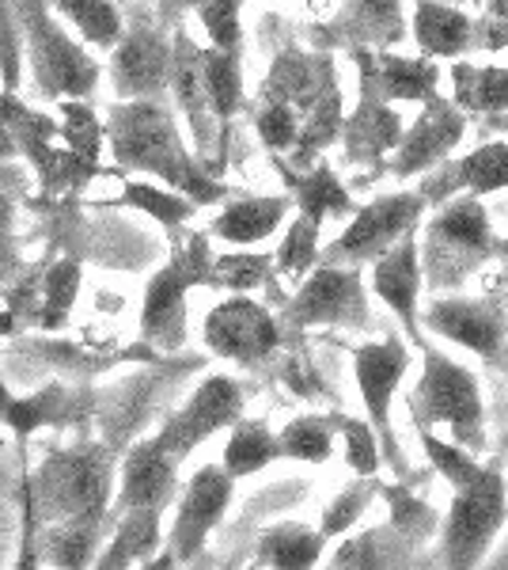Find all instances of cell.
<instances>
[{
	"instance_id": "1",
	"label": "cell",
	"mask_w": 508,
	"mask_h": 570,
	"mask_svg": "<svg viewBox=\"0 0 508 570\" xmlns=\"http://www.w3.org/2000/svg\"><path fill=\"white\" fill-rule=\"evenodd\" d=\"M103 130L110 137V153L122 168L149 171L171 190L187 195L193 206H212L228 195L225 183L212 179L187 153L171 110L160 99H126V104L110 107Z\"/></svg>"
},
{
	"instance_id": "2",
	"label": "cell",
	"mask_w": 508,
	"mask_h": 570,
	"mask_svg": "<svg viewBox=\"0 0 508 570\" xmlns=\"http://www.w3.org/2000/svg\"><path fill=\"white\" fill-rule=\"evenodd\" d=\"M421 445L437 472L456 487L445 540H440V563L445 567H478L494 544L497 529L505 521V480L501 468H482L470 456V449L456 441H440L429 430L421 434Z\"/></svg>"
},
{
	"instance_id": "3",
	"label": "cell",
	"mask_w": 508,
	"mask_h": 570,
	"mask_svg": "<svg viewBox=\"0 0 508 570\" xmlns=\"http://www.w3.org/2000/svg\"><path fill=\"white\" fill-rule=\"evenodd\" d=\"M114 464L103 445H72L34 472L31 502L42 525H103Z\"/></svg>"
},
{
	"instance_id": "4",
	"label": "cell",
	"mask_w": 508,
	"mask_h": 570,
	"mask_svg": "<svg viewBox=\"0 0 508 570\" xmlns=\"http://www.w3.org/2000/svg\"><path fill=\"white\" fill-rule=\"evenodd\" d=\"M258 99H277V104L297 110L300 141H297V149H292V160L297 164H316V153L338 137L341 96H338V80H335V69H330V58L285 50L281 58L273 61Z\"/></svg>"
},
{
	"instance_id": "5",
	"label": "cell",
	"mask_w": 508,
	"mask_h": 570,
	"mask_svg": "<svg viewBox=\"0 0 508 570\" xmlns=\"http://www.w3.org/2000/svg\"><path fill=\"white\" fill-rule=\"evenodd\" d=\"M486 255H497V236L478 195L464 190L429 220L421 274H429L432 285H459Z\"/></svg>"
},
{
	"instance_id": "6",
	"label": "cell",
	"mask_w": 508,
	"mask_h": 570,
	"mask_svg": "<svg viewBox=\"0 0 508 570\" xmlns=\"http://www.w3.org/2000/svg\"><path fill=\"white\" fill-rule=\"evenodd\" d=\"M414 419L425 426H448L451 441L464 449H482V392L478 381L448 354L425 351V373L414 389Z\"/></svg>"
},
{
	"instance_id": "7",
	"label": "cell",
	"mask_w": 508,
	"mask_h": 570,
	"mask_svg": "<svg viewBox=\"0 0 508 570\" xmlns=\"http://www.w3.org/2000/svg\"><path fill=\"white\" fill-rule=\"evenodd\" d=\"M212 252L206 236H190L171 252L163 271L152 274L149 293H145L141 331L145 338L163 351H175L187 335V293L193 285H209Z\"/></svg>"
},
{
	"instance_id": "8",
	"label": "cell",
	"mask_w": 508,
	"mask_h": 570,
	"mask_svg": "<svg viewBox=\"0 0 508 570\" xmlns=\"http://www.w3.org/2000/svg\"><path fill=\"white\" fill-rule=\"evenodd\" d=\"M27 23V50H31L34 85L46 99H80L99 85V66L80 50L69 35L53 23L46 0H20Z\"/></svg>"
},
{
	"instance_id": "9",
	"label": "cell",
	"mask_w": 508,
	"mask_h": 570,
	"mask_svg": "<svg viewBox=\"0 0 508 570\" xmlns=\"http://www.w3.org/2000/svg\"><path fill=\"white\" fill-rule=\"evenodd\" d=\"M425 206H429V198L406 190V195H384V198L368 202V206L353 209V225L330 244L327 263L357 266L365 259H376V255L387 252L402 233L418 228Z\"/></svg>"
},
{
	"instance_id": "10",
	"label": "cell",
	"mask_w": 508,
	"mask_h": 570,
	"mask_svg": "<svg viewBox=\"0 0 508 570\" xmlns=\"http://www.w3.org/2000/svg\"><path fill=\"white\" fill-rule=\"evenodd\" d=\"M365 312V282L357 266L322 263L303 278L285 320L292 327H360L368 320Z\"/></svg>"
},
{
	"instance_id": "11",
	"label": "cell",
	"mask_w": 508,
	"mask_h": 570,
	"mask_svg": "<svg viewBox=\"0 0 508 570\" xmlns=\"http://www.w3.org/2000/svg\"><path fill=\"white\" fill-rule=\"evenodd\" d=\"M277 343H281L277 320L243 293L228 297L225 305H217L206 316V346L217 357H228V362L255 365L270 357Z\"/></svg>"
},
{
	"instance_id": "12",
	"label": "cell",
	"mask_w": 508,
	"mask_h": 570,
	"mask_svg": "<svg viewBox=\"0 0 508 570\" xmlns=\"http://www.w3.org/2000/svg\"><path fill=\"white\" fill-rule=\"evenodd\" d=\"M232 475L225 468H198L190 475V483L182 487L179 513L168 537V556L171 563H190L201 548H206L209 532L220 525L228 502H232Z\"/></svg>"
},
{
	"instance_id": "13",
	"label": "cell",
	"mask_w": 508,
	"mask_h": 570,
	"mask_svg": "<svg viewBox=\"0 0 508 570\" xmlns=\"http://www.w3.org/2000/svg\"><path fill=\"white\" fill-rule=\"evenodd\" d=\"M239 411H243V392H239V384L232 376H209V381L190 395L187 407L160 430V445L168 449L175 461H182V456H190L193 449L217 434V430L236 426Z\"/></svg>"
},
{
	"instance_id": "14",
	"label": "cell",
	"mask_w": 508,
	"mask_h": 570,
	"mask_svg": "<svg viewBox=\"0 0 508 570\" xmlns=\"http://www.w3.org/2000/svg\"><path fill=\"white\" fill-rule=\"evenodd\" d=\"M406 362L410 351L399 338H384V343H365L353 346V373H357V389L368 411V426L376 430V438L384 441L387 456H395V441H391V400L399 392Z\"/></svg>"
},
{
	"instance_id": "15",
	"label": "cell",
	"mask_w": 508,
	"mask_h": 570,
	"mask_svg": "<svg viewBox=\"0 0 508 570\" xmlns=\"http://www.w3.org/2000/svg\"><path fill=\"white\" fill-rule=\"evenodd\" d=\"M467 115L440 91L421 99V115L410 130H402L399 145H395V176H418V171L432 168V164L448 160V153L464 141Z\"/></svg>"
},
{
	"instance_id": "16",
	"label": "cell",
	"mask_w": 508,
	"mask_h": 570,
	"mask_svg": "<svg viewBox=\"0 0 508 570\" xmlns=\"http://www.w3.org/2000/svg\"><path fill=\"white\" fill-rule=\"evenodd\" d=\"M360 61V104L349 118H341L338 134L346 141L349 164H376L387 153H395L402 137V118L372 85V69H368V50H357Z\"/></svg>"
},
{
	"instance_id": "17",
	"label": "cell",
	"mask_w": 508,
	"mask_h": 570,
	"mask_svg": "<svg viewBox=\"0 0 508 570\" xmlns=\"http://www.w3.org/2000/svg\"><path fill=\"white\" fill-rule=\"evenodd\" d=\"M110 80L122 99H160L171 85V42L156 27L137 23L122 42L110 46Z\"/></svg>"
},
{
	"instance_id": "18",
	"label": "cell",
	"mask_w": 508,
	"mask_h": 570,
	"mask_svg": "<svg viewBox=\"0 0 508 570\" xmlns=\"http://www.w3.org/2000/svg\"><path fill=\"white\" fill-rule=\"evenodd\" d=\"M372 293L384 301L395 316L402 320L406 335L414 346L421 343V327H418V293H421V252L414 233H402L387 252H380L372 259Z\"/></svg>"
},
{
	"instance_id": "19",
	"label": "cell",
	"mask_w": 508,
	"mask_h": 570,
	"mask_svg": "<svg viewBox=\"0 0 508 570\" xmlns=\"http://www.w3.org/2000/svg\"><path fill=\"white\" fill-rule=\"evenodd\" d=\"M425 324L437 331V335L451 338V343L475 351L478 357H494L497 346L505 343V312L494 301L440 297L429 305Z\"/></svg>"
},
{
	"instance_id": "20",
	"label": "cell",
	"mask_w": 508,
	"mask_h": 570,
	"mask_svg": "<svg viewBox=\"0 0 508 570\" xmlns=\"http://www.w3.org/2000/svg\"><path fill=\"white\" fill-rule=\"evenodd\" d=\"M175 99H179L182 115L190 122L193 145H198V156L206 160L212 153V115L209 107V91H206V72H201V46L190 39L187 31H175L171 39V85Z\"/></svg>"
},
{
	"instance_id": "21",
	"label": "cell",
	"mask_w": 508,
	"mask_h": 570,
	"mask_svg": "<svg viewBox=\"0 0 508 570\" xmlns=\"http://www.w3.org/2000/svg\"><path fill=\"white\" fill-rule=\"evenodd\" d=\"M175 468L179 461L160 445V438L137 441L122 464L118 510H163L175 494Z\"/></svg>"
},
{
	"instance_id": "22",
	"label": "cell",
	"mask_w": 508,
	"mask_h": 570,
	"mask_svg": "<svg viewBox=\"0 0 508 570\" xmlns=\"http://www.w3.org/2000/svg\"><path fill=\"white\" fill-rule=\"evenodd\" d=\"M451 190H467V195H494V190H508V145L489 141L467 153L448 176L425 187V198H448Z\"/></svg>"
},
{
	"instance_id": "23",
	"label": "cell",
	"mask_w": 508,
	"mask_h": 570,
	"mask_svg": "<svg viewBox=\"0 0 508 570\" xmlns=\"http://www.w3.org/2000/svg\"><path fill=\"white\" fill-rule=\"evenodd\" d=\"M414 39L425 58H459L475 42V20L445 0H418L414 4Z\"/></svg>"
},
{
	"instance_id": "24",
	"label": "cell",
	"mask_w": 508,
	"mask_h": 570,
	"mask_svg": "<svg viewBox=\"0 0 508 570\" xmlns=\"http://www.w3.org/2000/svg\"><path fill=\"white\" fill-rule=\"evenodd\" d=\"M368 69H372V85L387 104H421L440 85V72L429 58H399V53L376 50L368 53Z\"/></svg>"
},
{
	"instance_id": "25",
	"label": "cell",
	"mask_w": 508,
	"mask_h": 570,
	"mask_svg": "<svg viewBox=\"0 0 508 570\" xmlns=\"http://www.w3.org/2000/svg\"><path fill=\"white\" fill-rule=\"evenodd\" d=\"M285 214H289V198L285 195L239 198L220 209V217L212 220V236L228 244H262L266 236H273L281 228Z\"/></svg>"
},
{
	"instance_id": "26",
	"label": "cell",
	"mask_w": 508,
	"mask_h": 570,
	"mask_svg": "<svg viewBox=\"0 0 508 570\" xmlns=\"http://www.w3.org/2000/svg\"><path fill=\"white\" fill-rule=\"evenodd\" d=\"M341 35L365 46H395L406 39V20L399 0H346L341 12Z\"/></svg>"
},
{
	"instance_id": "27",
	"label": "cell",
	"mask_w": 508,
	"mask_h": 570,
	"mask_svg": "<svg viewBox=\"0 0 508 570\" xmlns=\"http://www.w3.org/2000/svg\"><path fill=\"white\" fill-rule=\"evenodd\" d=\"M160 513L163 510H122L114 540L107 544L103 556L96 559L99 570H118V567H133L145 563V556H152L160 548Z\"/></svg>"
},
{
	"instance_id": "28",
	"label": "cell",
	"mask_w": 508,
	"mask_h": 570,
	"mask_svg": "<svg viewBox=\"0 0 508 570\" xmlns=\"http://www.w3.org/2000/svg\"><path fill=\"white\" fill-rule=\"evenodd\" d=\"M285 183H289L292 190H297V206L303 217L311 220H327V217H338V214H353V198H349V190L341 187L335 168L330 164H319V168H311L303 176H297V171L281 168Z\"/></svg>"
},
{
	"instance_id": "29",
	"label": "cell",
	"mask_w": 508,
	"mask_h": 570,
	"mask_svg": "<svg viewBox=\"0 0 508 570\" xmlns=\"http://www.w3.org/2000/svg\"><path fill=\"white\" fill-rule=\"evenodd\" d=\"M451 85H456V107L464 115H508V69L459 61L451 69Z\"/></svg>"
},
{
	"instance_id": "30",
	"label": "cell",
	"mask_w": 508,
	"mask_h": 570,
	"mask_svg": "<svg viewBox=\"0 0 508 570\" xmlns=\"http://www.w3.org/2000/svg\"><path fill=\"white\" fill-rule=\"evenodd\" d=\"M322 532H311L303 525H273L258 540V567H281V570H303L316 567L322 556Z\"/></svg>"
},
{
	"instance_id": "31",
	"label": "cell",
	"mask_w": 508,
	"mask_h": 570,
	"mask_svg": "<svg viewBox=\"0 0 508 570\" xmlns=\"http://www.w3.org/2000/svg\"><path fill=\"white\" fill-rule=\"evenodd\" d=\"M201 72H206V91L209 107L217 115V122L225 126L228 118L243 107V72H239V53L232 50H201Z\"/></svg>"
},
{
	"instance_id": "32",
	"label": "cell",
	"mask_w": 508,
	"mask_h": 570,
	"mask_svg": "<svg viewBox=\"0 0 508 570\" xmlns=\"http://www.w3.org/2000/svg\"><path fill=\"white\" fill-rule=\"evenodd\" d=\"M281 449H277V434H270L266 422H239L225 445V472L232 480H243V475L262 472L266 464L277 461Z\"/></svg>"
},
{
	"instance_id": "33",
	"label": "cell",
	"mask_w": 508,
	"mask_h": 570,
	"mask_svg": "<svg viewBox=\"0 0 508 570\" xmlns=\"http://www.w3.org/2000/svg\"><path fill=\"white\" fill-rule=\"evenodd\" d=\"M277 449H281V456H292V461H303V464L330 461V453H335V422L322 415L292 419L289 426L277 434Z\"/></svg>"
},
{
	"instance_id": "34",
	"label": "cell",
	"mask_w": 508,
	"mask_h": 570,
	"mask_svg": "<svg viewBox=\"0 0 508 570\" xmlns=\"http://www.w3.org/2000/svg\"><path fill=\"white\" fill-rule=\"evenodd\" d=\"M53 8L80 31V39L110 50L122 39V16L110 0H53Z\"/></svg>"
},
{
	"instance_id": "35",
	"label": "cell",
	"mask_w": 508,
	"mask_h": 570,
	"mask_svg": "<svg viewBox=\"0 0 508 570\" xmlns=\"http://www.w3.org/2000/svg\"><path fill=\"white\" fill-rule=\"evenodd\" d=\"M118 206H137L145 209L152 220H160L163 228H179L182 220L193 217V202L187 195H179V190H163V187H152V183H126L122 198H118Z\"/></svg>"
},
{
	"instance_id": "36",
	"label": "cell",
	"mask_w": 508,
	"mask_h": 570,
	"mask_svg": "<svg viewBox=\"0 0 508 570\" xmlns=\"http://www.w3.org/2000/svg\"><path fill=\"white\" fill-rule=\"evenodd\" d=\"M103 525H46L42 529V556L53 567H88L96 556V540Z\"/></svg>"
},
{
	"instance_id": "37",
	"label": "cell",
	"mask_w": 508,
	"mask_h": 570,
	"mask_svg": "<svg viewBox=\"0 0 508 570\" xmlns=\"http://www.w3.org/2000/svg\"><path fill=\"white\" fill-rule=\"evenodd\" d=\"M80 289V263L77 259H61L46 274L42 282V305H39V327H61L72 312V301H77Z\"/></svg>"
},
{
	"instance_id": "38",
	"label": "cell",
	"mask_w": 508,
	"mask_h": 570,
	"mask_svg": "<svg viewBox=\"0 0 508 570\" xmlns=\"http://www.w3.org/2000/svg\"><path fill=\"white\" fill-rule=\"evenodd\" d=\"M273 271L270 255H258V252H232V255H220L209 266V285H225V289L236 293H251L258 289Z\"/></svg>"
},
{
	"instance_id": "39",
	"label": "cell",
	"mask_w": 508,
	"mask_h": 570,
	"mask_svg": "<svg viewBox=\"0 0 508 570\" xmlns=\"http://www.w3.org/2000/svg\"><path fill=\"white\" fill-rule=\"evenodd\" d=\"M319 228H322L319 220H311L303 214L292 220V228L285 233L281 252H277V271L292 274V278L308 274L311 266H316V255H319Z\"/></svg>"
},
{
	"instance_id": "40",
	"label": "cell",
	"mask_w": 508,
	"mask_h": 570,
	"mask_svg": "<svg viewBox=\"0 0 508 570\" xmlns=\"http://www.w3.org/2000/svg\"><path fill=\"white\" fill-rule=\"evenodd\" d=\"M255 126H258V137L266 141V149L273 153H292L300 141V118L292 107L277 104V99H258V110H255Z\"/></svg>"
},
{
	"instance_id": "41",
	"label": "cell",
	"mask_w": 508,
	"mask_h": 570,
	"mask_svg": "<svg viewBox=\"0 0 508 570\" xmlns=\"http://www.w3.org/2000/svg\"><path fill=\"white\" fill-rule=\"evenodd\" d=\"M239 4H243V0H201L198 4V20H201V27H206L209 46L239 53V46H243Z\"/></svg>"
},
{
	"instance_id": "42",
	"label": "cell",
	"mask_w": 508,
	"mask_h": 570,
	"mask_svg": "<svg viewBox=\"0 0 508 570\" xmlns=\"http://www.w3.org/2000/svg\"><path fill=\"white\" fill-rule=\"evenodd\" d=\"M335 426L346 434V453H349V464L357 468L360 475L376 472L380 468V449H376V430L368 422H357V419H335Z\"/></svg>"
},
{
	"instance_id": "43",
	"label": "cell",
	"mask_w": 508,
	"mask_h": 570,
	"mask_svg": "<svg viewBox=\"0 0 508 570\" xmlns=\"http://www.w3.org/2000/svg\"><path fill=\"white\" fill-rule=\"evenodd\" d=\"M475 39L486 50H508V0H486L482 20L475 23Z\"/></svg>"
},
{
	"instance_id": "44",
	"label": "cell",
	"mask_w": 508,
	"mask_h": 570,
	"mask_svg": "<svg viewBox=\"0 0 508 570\" xmlns=\"http://www.w3.org/2000/svg\"><path fill=\"white\" fill-rule=\"evenodd\" d=\"M365 502H368V487H353L349 494H341V499L327 510V521H322V537H330V532L353 525L357 513L365 510Z\"/></svg>"
},
{
	"instance_id": "45",
	"label": "cell",
	"mask_w": 508,
	"mask_h": 570,
	"mask_svg": "<svg viewBox=\"0 0 508 570\" xmlns=\"http://www.w3.org/2000/svg\"><path fill=\"white\" fill-rule=\"evenodd\" d=\"M16 274V240H12V202L0 198V293Z\"/></svg>"
},
{
	"instance_id": "46",
	"label": "cell",
	"mask_w": 508,
	"mask_h": 570,
	"mask_svg": "<svg viewBox=\"0 0 508 570\" xmlns=\"http://www.w3.org/2000/svg\"><path fill=\"white\" fill-rule=\"evenodd\" d=\"M16 153H20V145H16L12 130L4 126V118H0V160H12Z\"/></svg>"
},
{
	"instance_id": "47",
	"label": "cell",
	"mask_w": 508,
	"mask_h": 570,
	"mask_svg": "<svg viewBox=\"0 0 508 570\" xmlns=\"http://www.w3.org/2000/svg\"><path fill=\"white\" fill-rule=\"evenodd\" d=\"M163 8H168V12H182V8H198L201 0H160Z\"/></svg>"
},
{
	"instance_id": "48",
	"label": "cell",
	"mask_w": 508,
	"mask_h": 570,
	"mask_svg": "<svg viewBox=\"0 0 508 570\" xmlns=\"http://www.w3.org/2000/svg\"><path fill=\"white\" fill-rule=\"evenodd\" d=\"M494 563H497V567H508V540L501 544V551H497V556H494Z\"/></svg>"
},
{
	"instance_id": "49",
	"label": "cell",
	"mask_w": 508,
	"mask_h": 570,
	"mask_svg": "<svg viewBox=\"0 0 508 570\" xmlns=\"http://www.w3.org/2000/svg\"><path fill=\"white\" fill-rule=\"evenodd\" d=\"M497 255H501V259H508V236H505V240H497Z\"/></svg>"
}]
</instances>
